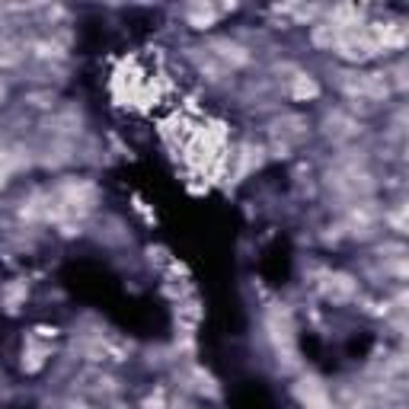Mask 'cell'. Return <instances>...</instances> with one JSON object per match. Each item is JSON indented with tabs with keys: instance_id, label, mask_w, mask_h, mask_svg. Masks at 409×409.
Instances as JSON below:
<instances>
[{
	"instance_id": "cell-1",
	"label": "cell",
	"mask_w": 409,
	"mask_h": 409,
	"mask_svg": "<svg viewBox=\"0 0 409 409\" xmlns=\"http://www.w3.org/2000/svg\"><path fill=\"white\" fill-rule=\"evenodd\" d=\"M214 19H218V13H214L211 7H192L189 10V26H195V29H208Z\"/></svg>"
},
{
	"instance_id": "cell-2",
	"label": "cell",
	"mask_w": 409,
	"mask_h": 409,
	"mask_svg": "<svg viewBox=\"0 0 409 409\" xmlns=\"http://www.w3.org/2000/svg\"><path fill=\"white\" fill-rule=\"evenodd\" d=\"M295 96H297V99H304V96L313 99V96H317V83H313L311 77H297V83H295Z\"/></svg>"
}]
</instances>
